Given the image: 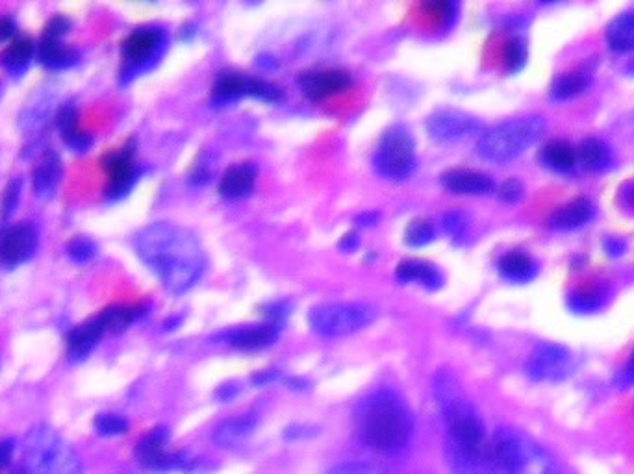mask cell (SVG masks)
Listing matches in <instances>:
<instances>
[{
  "mask_svg": "<svg viewBox=\"0 0 634 474\" xmlns=\"http://www.w3.org/2000/svg\"><path fill=\"white\" fill-rule=\"evenodd\" d=\"M255 184H256L255 165L238 163L224 170L219 182V193L221 197L228 201H242L253 193Z\"/></svg>",
  "mask_w": 634,
  "mask_h": 474,
  "instance_id": "ac0fdd59",
  "label": "cell"
},
{
  "mask_svg": "<svg viewBox=\"0 0 634 474\" xmlns=\"http://www.w3.org/2000/svg\"><path fill=\"white\" fill-rule=\"evenodd\" d=\"M577 160L587 169L599 170V169H605L610 163V150H608V147L603 141H599L596 138H588V139H585L579 145Z\"/></svg>",
  "mask_w": 634,
  "mask_h": 474,
  "instance_id": "d6a6232c",
  "label": "cell"
},
{
  "mask_svg": "<svg viewBox=\"0 0 634 474\" xmlns=\"http://www.w3.org/2000/svg\"><path fill=\"white\" fill-rule=\"evenodd\" d=\"M234 395H236V387H234V386H223V387L219 389V393H217V397H219L221 400H230Z\"/></svg>",
  "mask_w": 634,
  "mask_h": 474,
  "instance_id": "681fc988",
  "label": "cell"
},
{
  "mask_svg": "<svg viewBox=\"0 0 634 474\" xmlns=\"http://www.w3.org/2000/svg\"><path fill=\"white\" fill-rule=\"evenodd\" d=\"M607 45L616 52L634 50V10L616 15L605 32Z\"/></svg>",
  "mask_w": 634,
  "mask_h": 474,
  "instance_id": "4316f807",
  "label": "cell"
},
{
  "mask_svg": "<svg viewBox=\"0 0 634 474\" xmlns=\"http://www.w3.org/2000/svg\"><path fill=\"white\" fill-rule=\"evenodd\" d=\"M377 219H379V215H377V213H364V215H360V217H359L360 224H364V226L377 222Z\"/></svg>",
  "mask_w": 634,
  "mask_h": 474,
  "instance_id": "f907efd6",
  "label": "cell"
},
{
  "mask_svg": "<svg viewBox=\"0 0 634 474\" xmlns=\"http://www.w3.org/2000/svg\"><path fill=\"white\" fill-rule=\"evenodd\" d=\"M14 450H16V443L12 439L0 441V469H5L12 461Z\"/></svg>",
  "mask_w": 634,
  "mask_h": 474,
  "instance_id": "bcb514c9",
  "label": "cell"
},
{
  "mask_svg": "<svg viewBox=\"0 0 634 474\" xmlns=\"http://www.w3.org/2000/svg\"><path fill=\"white\" fill-rule=\"evenodd\" d=\"M169 434L165 428H154L149 432L136 447L138 459L152 470H169V469H186L188 459L184 454H171L165 450Z\"/></svg>",
  "mask_w": 634,
  "mask_h": 474,
  "instance_id": "5bb4252c",
  "label": "cell"
},
{
  "mask_svg": "<svg viewBox=\"0 0 634 474\" xmlns=\"http://www.w3.org/2000/svg\"><path fill=\"white\" fill-rule=\"evenodd\" d=\"M143 314L141 306H109L104 312H100V319L106 326V332L120 334L125 332L140 315Z\"/></svg>",
  "mask_w": 634,
  "mask_h": 474,
  "instance_id": "1f68e13d",
  "label": "cell"
},
{
  "mask_svg": "<svg viewBox=\"0 0 634 474\" xmlns=\"http://www.w3.org/2000/svg\"><path fill=\"white\" fill-rule=\"evenodd\" d=\"M571 303H573V308L575 310H581V312H590V310H596L601 303V296L594 291H588L585 294H575L571 296Z\"/></svg>",
  "mask_w": 634,
  "mask_h": 474,
  "instance_id": "7bdbcfd3",
  "label": "cell"
},
{
  "mask_svg": "<svg viewBox=\"0 0 634 474\" xmlns=\"http://www.w3.org/2000/svg\"><path fill=\"white\" fill-rule=\"evenodd\" d=\"M499 273L508 282L525 283V282H531L536 276L538 265L527 252H524V251H510L504 256H501V260H499Z\"/></svg>",
  "mask_w": 634,
  "mask_h": 474,
  "instance_id": "cb8c5ba5",
  "label": "cell"
},
{
  "mask_svg": "<svg viewBox=\"0 0 634 474\" xmlns=\"http://www.w3.org/2000/svg\"><path fill=\"white\" fill-rule=\"evenodd\" d=\"M19 197H21V180H12L3 195V217H8L16 211Z\"/></svg>",
  "mask_w": 634,
  "mask_h": 474,
  "instance_id": "b9f144b4",
  "label": "cell"
},
{
  "mask_svg": "<svg viewBox=\"0 0 634 474\" xmlns=\"http://www.w3.org/2000/svg\"><path fill=\"white\" fill-rule=\"evenodd\" d=\"M630 369H632V373H634V354H632V360H630Z\"/></svg>",
  "mask_w": 634,
  "mask_h": 474,
  "instance_id": "816d5d0a",
  "label": "cell"
},
{
  "mask_svg": "<svg viewBox=\"0 0 634 474\" xmlns=\"http://www.w3.org/2000/svg\"><path fill=\"white\" fill-rule=\"evenodd\" d=\"M276 378H278V373H276V371H262V373H258V375L253 376V382H255L256 386H265V384L275 382Z\"/></svg>",
  "mask_w": 634,
  "mask_h": 474,
  "instance_id": "7dc6e473",
  "label": "cell"
},
{
  "mask_svg": "<svg viewBox=\"0 0 634 474\" xmlns=\"http://www.w3.org/2000/svg\"><path fill=\"white\" fill-rule=\"evenodd\" d=\"M97 434L100 436H121L129 430V423L121 417V415H115V413H100L95 417V423H93Z\"/></svg>",
  "mask_w": 634,
  "mask_h": 474,
  "instance_id": "8d00e7d4",
  "label": "cell"
},
{
  "mask_svg": "<svg viewBox=\"0 0 634 474\" xmlns=\"http://www.w3.org/2000/svg\"><path fill=\"white\" fill-rule=\"evenodd\" d=\"M499 197L504 202H517L524 197V186L517 180H508L499 188Z\"/></svg>",
  "mask_w": 634,
  "mask_h": 474,
  "instance_id": "ee69618b",
  "label": "cell"
},
{
  "mask_svg": "<svg viewBox=\"0 0 634 474\" xmlns=\"http://www.w3.org/2000/svg\"><path fill=\"white\" fill-rule=\"evenodd\" d=\"M69 28H71V21L68 17L56 15L47 23V26L43 30V37L45 39H62L69 32Z\"/></svg>",
  "mask_w": 634,
  "mask_h": 474,
  "instance_id": "ab89813d",
  "label": "cell"
},
{
  "mask_svg": "<svg viewBox=\"0 0 634 474\" xmlns=\"http://www.w3.org/2000/svg\"><path fill=\"white\" fill-rule=\"evenodd\" d=\"M527 45L522 37H512L504 48V64L510 73L522 71L527 64Z\"/></svg>",
  "mask_w": 634,
  "mask_h": 474,
  "instance_id": "d590c367",
  "label": "cell"
},
{
  "mask_svg": "<svg viewBox=\"0 0 634 474\" xmlns=\"http://www.w3.org/2000/svg\"><path fill=\"white\" fill-rule=\"evenodd\" d=\"M442 186L456 195H484L494 190V180L472 169H451L442 174Z\"/></svg>",
  "mask_w": 634,
  "mask_h": 474,
  "instance_id": "e0dca14e",
  "label": "cell"
},
{
  "mask_svg": "<svg viewBox=\"0 0 634 474\" xmlns=\"http://www.w3.org/2000/svg\"><path fill=\"white\" fill-rule=\"evenodd\" d=\"M571 354L555 343L540 345L527 362V375L536 382L560 380L569 371Z\"/></svg>",
  "mask_w": 634,
  "mask_h": 474,
  "instance_id": "4fadbf2b",
  "label": "cell"
},
{
  "mask_svg": "<svg viewBox=\"0 0 634 474\" xmlns=\"http://www.w3.org/2000/svg\"><path fill=\"white\" fill-rule=\"evenodd\" d=\"M299 86L310 100H325L348 89L351 86V75L341 69L308 71L299 78Z\"/></svg>",
  "mask_w": 634,
  "mask_h": 474,
  "instance_id": "9a60e30c",
  "label": "cell"
},
{
  "mask_svg": "<svg viewBox=\"0 0 634 474\" xmlns=\"http://www.w3.org/2000/svg\"><path fill=\"white\" fill-rule=\"evenodd\" d=\"M68 256L75 262V263H86L89 262L95 254H97V247L95 243L86 235H77L68 243L66 247Z\"/></svg>",
  "mask_w": 634,
  "mask_h": 474,
  "instance_id": "74e56055",
  "label": "cell"
},
{
  "mask_svg": "<svg viewBox=\"0 0 634 474\" xmlns=\"http://www.w3.org/2000/svg\"><path fill=\"white\" fill-rule=\"evenodd\" d=\"M102 169L108 174L106 195L109 199L125 197L138 180V165L134 161V145L129 143L120 150H113L100 160Z\"/></svg>",
  "mask_w": 634,
  "mask_h": 474,
  "instance_id": "30bf717a",
  "label": "cell"
},
{
  "mask_svg": "<svg viewBox=\"0 0 634 474\" xmlns=\"http://www.w3.org/2000/svg\"><path fill=\"white\" fill-rule=\"evenodd\" d=\"M37 57L41 66L48 69H68L73 64H77L78 52L73 46H66L62 39H45L41 37V43L37 45Z\"/></svg>",
  "mask_w": 634,
  "mask_h": 474,
  "instance_id": "d4e9b609",
  "label": "cell"
},
{
  "mask_svg": "<svg viewBox=\"0 0 634 474\" xmlns=\"http://www.w3.org/2000/svg\"><path fill=\"white\" fill-rule=\"evenodd\" d=\"M590 84V78L581 73V71H569V73H562L555 78L553 82V95L556 98H571L575 95L583 93Z\"/></svg>",
  "mask_w": 634,
  "mask_h": 474,
  "instance_id": "836d02e7",
  "label": "cell"
},
{
  "mask_svg": "<svg viewBox=\"0 0 634 474\" xmlns=\"http://www.w3.org/2000/svg\"><path fill=\"white\" fill-rule=\"evenodd\" d=\"M594 215V206L588 199H573L555 211L551 217V226L558 230H573L587 224Z\"/></svg>",
  "mask_w": 634,
  "mask_h": 474,
  "instance_id": "484cf974",
  "label": "cell"
},
{
  "mask_svg": "<svg viewBox=\"0 0 634 474\" xmlns=\"http://www.w3.org/2000/svg\"><path fill=\"white\" fill-rule=\"evenodd\" d=\"M163 46V32L154 26H143L134 30L125 41H123V59L127 69L140 71L147 67L152 59L160 54Z\"/></svg>",
  "mask_w": 634,
  "mask_h": 474,
  "instance_id": "8fae6325",
  "label": "cell"
},
{
  "mask_svg": "<svg viewBox=\"0 0 634 474\" xmlns=\"http://www.w3.org/2000/svg\"><path fill=\"white\" fill-rule=\"evenodd\" d=\"M395 276L400 283H420L423 285L425 289H438L442 283H443V276L442 273L438 271V267H434L432 263L429 262H421V260H405V262H400L397 271H395Z\"/></svg>",
  "mask_w": 634,
  "mask_h": 474,
  "instance_id": "603a6c76",
  "label": "cell"
},
{
  "mask_svg": "<svg viewBox=\"0 0 634 474\" xmlns=\"http://www.w3.org/2000/svg\"><path fill=\"white\" fill-rule=\"evenodd\" d=\"M377 317V310L366 303H327L312 308L310 328L321 337H345L364 330Z\"/></svg>",
  "mask_w": 634,
  "mask_h": 474,
  "instance_id": "8992f818",
  "label": "cell"
},
{
  "mask_svg": "<svg viewBox=\"0 0 634 474\" xmlns=\"http://www.w3.org/2000/svg\"><path fill=\"white\" fill-rule=\"evenodd\" d=\"M280 326L276 323H262V325H247L240 328H233L224 332V341L238 350L253 352L271 346L278 337Z\"/></svg>",
  "mask_w": 634,
  "mask_h": 474,
  "instance_id": "2e32d148",
  "label": "cell"
},
{
  "mask_svg": "<svg viewBox=\"0 0 634 474\" xmlns=\"http://www.w3.org/2000/svg\"><path fill=\"white\" fill-rule=\"evenodd\" d=\"M140 260L172 294L190 291L203 276L206 256L197 237L172 222H152L134 237Z\"/></svg>",
  "mask_w": 634,
  "mask_h": 474,
  "instance_id": "6da1fadb",
  "label": "cell"
},
{
  "mask_svg": "<svg viewBox=\"0 0 634 474\" xmlns=\"http://www.w3.org/2000/svg\"><path fill=\"white\" fill-rule=\"evenodd\" d=\"M62 160L54 150H47L37 161L32 174V188L39 199H48L54 195L62 182Z\"/></svg>",
  "mask_w": 634,
  "mask_h": 474,
  "instance_id": "d6986e66",
  "label": "cell"
},
{
  "mask_svg": "<svg viewBox=\"0 0 634 474\" xmlns=\"http://www.w3.org/2000/svg\"><path fill=\"white\" fill-rule=\"evenodd\" d=\"M540 160L555 170H569L577 163V150L564 139H553L542 149Z\"/></svg>",
  "mask_w": 634,
  "mask_h": 474,
  "instance_id": "f546056e",
  "label": "cell"
},
{
  "mask_svg": "<svg viewBox=\"0 0 634 474\" xmlns=\"http://www.w3.org/2000/svg\"><path fill=\"white\" fill-rule=\"evenodd\" d=\"M447 461L452 474H501L492 456H464L447 450Z\"/></svg>",
  "mask_w": 634,
  "mask_h": 474,
  "instance_id": "f1b7e54d",
  "label": "cell"
},
{
  "mask_svg": "<svg viewBox=\"0 0 634 474\" xmlns=\"http://www.w3.org/2000/svg\"><path fill=\"white\" fill-rule=\"evenodd\" d=\"M436 237V228L427 219H416L409 224L405 232V242L411 247H425Z\"/></svg>",
  "mask_w": 634,
  "mask_h": 474,
  "instance_id": "e575fe53",
  "label": "cell"
},
{
  "mask_svg": "<svg viewBox=\"0 0 634 474\" xmlns=\"http://www.w3.org/2000/svg\"><path fill=\"white\" fill-rule=\"evenodd\" d=\"M256 415L245 413V415H236L233 419L223 421L215 430H213V441L221 448H234L242 441H245L256 428Z\"/></svg>",
  "mask_w": 634,
  "mask_h": 474,
  "instance_id": "7402d4cb",
  "label": "cell"
},
{
  "mask_svg": "<svg viewBox=\"0 0 634 474\" xmlns=\"http://www.w3.org/2000/svg\"><path fill=\"white\" fill-rule=\"evenodd\" d=\"M547 123L540 115H525L504 121L479 136L477 152L494 163H506L529 150L546 132Z\"/></svg>",
  "mask_w": 634,
  "mask_h": 474,
  "instance_id": "3957f363",
  "label": "cell"
},
{
  "mask_svg": "<svg viewBox=\"0 0 634 474\" xmlns=\"http://www.w3.org/2000/svg\"><path fill=\"white\" fill-rule=\"evenodd\" d=\"M490 450L501 474H551L549 456L515 430L499 428L490 441Z\"/></svg>",
  "mask_w": 634,
  "mask_h": 474,
  "instance_id": "5b68a950",
  "label": "cell"
},
{
  "mask_svg": "<svg viewBox=\"0 0 634 474\" xmlns=\"http://www.w3.org/2000/svg\"><path fill=\"white\" fill-rule=\"evenodd\" d=\"M373 163L386 180H407L416 167V143L409 129L402 125L388 129L379 141Z\"/></svg>",
  "mask_w": 634,
  "mask_h": 474,
  "instance_id": "52a82bcc",
  "label": "cell"
},
{
  "mask_svg": "<svg viewBox=\"0 0 634 474\" xmlns=\"http://www.w3.org/2000/svg\"><path fill=\"white\" fill-rule=\"evenodd\" d=\"M245 97L264 102H278L282 98V91L265 80L242 73H221L217 77L213 86V100L217 104H228Z\"/></svg>",
  "mask_w": 634,
  "mask_h": 474,
  "instance_id": "ba28073f",
  "label": "cell"
},
{
  "mask_svg": "<svg viewBox=\"0 0 634 474\" xmlns=\"http://www.w3.org/2000/svg\"><path fill=\"white\" fill-rule=\"evenodd\" d=\"M362 439L377 452L393 454L405 448L414 434L412 413L397 395L380 391L364 402L360 413Z\"/></svg>",
  "mask_w": 634,
  "mask_h": 474,
  "instance_id": "7a4b0ae2",
  "label": "cell"
},
{
  "mask_svg": "<svg viewBox=\"0 0 634 474\" xmlns=\"http://www.w3.org/2000/svg\"><path fill=\"white\" fill-rule=\"evenodd\" d=\"M26 474H82L77 450L48 427H36L25 439Z\"/></svg>",
  "mask_w": 634,
  "mask_h": 474,
  "instance_id": "277c9868",
  "label": "cell"
},
{
  "mask_svg": "<svg viewBox=\"0 0 634 474\" xmlns=\"http://www.w3.org/2000/svg\"><path fill=\"white\" fill-rule=\"evenodd\" d=\"M106 334V326L100 315L75 326L68 335V354L71 360H84L86 356L97 346L100 337Z\"/></svg>",
  "mask_w": 634,
  "mask_h": 474,
  "instance_id": "ffe728a7",
  "label": "cell"
},
{
  "mask_svg": "<svg viewBox=\"0 0 634 474\" xmlns=\"http://www.w3.org/2000/svg\"><path fill=\"white\" fill-rule=\"evenodd\" d=\"M36 50L37 48L30 37L17 36L3 52H0V66L8 69L10 73H21L30 64Z\"/></svg>",
  "mask_w": 634,
  "mask_h": 474,
  "instance_id": "83f0119b",
  "label": "cell"
},
{
  "mask_svg": "<svg viewBox=\"0 0 634 474\" xmlns=\"http://www.w3.org/2000/svg\"><path fill=\"white\" fill-rule=\"evenodd\" d=\"M357 235L355 233H349V235H343V240H341V243H339V247L341 249H345V251H353L355 247H357Z\"/></svg>",
  "mask_w": 634,
  "mask_h": 474,
  "instance_id": "c3c4849f",
  "label": "cell"
},
{
  "mask_svg": "<svg viewBox=\"0 0 634 474\" xmlns=\"http://www.w3.org/2000/svg\"><path fill=\"white\" fill-rule=\"evenodd\" d=\"M443 226L449 235H452L454 240L458 237H464L468 230V217L463 211H449L443 217Z\"/></svg>",
  "mask_w": 634,
  "mask_h": 474,
  "instance_id": "f35d334b",
  "label": "cell"
},
{
  "mask_svg": "<svg viewBox=\"0 0 634 474\" xmlns=\"http://www.w3.org/2000/svg\"><path fill=\"white\" fill-rule=\"evenodd\" d=\"M427 132L434 141L449 143L472 138L483 132V125L477 117L460 109H438L427 121Z\"/></svg>",
  "mask_w": 634,
  "mask_h": 474,
  "instance_id": "9c48e42d",
  "label": "cell"
},
{
  "mask_svg": "<svg viewBox=\"0 0 634 474\" xmlns=\"http://www.w3.org/2000/svg\"><path fill=\"white\" fill-rule=\"evenodd\" d=\"M37 249V232L30 222H19L0 233V262L17 267L28 262Z\"/></svg>",
  "mask_w": 634,
  "mask_h": 474,
  "instance_id": "7c38bea8",
  "label": "cell"
},
{
  "mask_svg": "<svg viewBox=\"0 0 634 474\" xmlns=\"http://www.w3.org/2000/svg\"><path fill=\"white\" fill-rule=\"evenodd\" d=\"M50 102H52V98L41 93V97H36L34 102L26 104L25 113L21 115V125H23L26 134L45 130V127L48 123V117L52 113Z\"/></svg>",
  "mask_w": 634,
  "mask_h": 474,
  "instance_id": "4dcf8cb0",
  "label": "cell"
},
{
  "mask_svg": "<svg viewBox=\"0 0 634 474\" xmlns=\"http://www.w3.org/2000/svg\"><path fill=\"white\" fill-rule=\"evenodd\" d=\"M327 474H386L384 469L377 467V465H371V463H345V465H339L336 469H332L330 472Z\"/></svg>",
  "mask_w": 634,
  "mask_h": 474,
  "instance_id": "60d3db41",
  "label": "cell"
},
{
  "mask_svg": "<svg viewBox=\"0 0 634 474\" xmlns=\"http://www.w3.org/2000/svg\"><path fill=\"white\" fill-rule=\"evenodd\" d=\"M17 34V25L12 17H0V41L16 39Z\"/></svg>",
  "mask_w": 634,
  "mask_h": 474,
  "instance_id": "f6af8a7d",
  "label": "cell"
},
{
  "mask_svg": "<svg viewBox=\"0 0 634 474\" xmlns=\"http://www.w3.org/2000/svg\"><path fill=\"white\" fill-rule=\"evenodd\" d=\"M56 125H57V130H60L62 134V139L68 143V147H71L73 150L77 152H86L93 139L88 132L80 130V125H78V111L75 108V104L68 102L64 104L60 109H57L56 113Z\"/></svg>",
  "mask_w": 634,
  "mask_h": 474,
  "instance_id": "44dd1931",
  "label": "cell"
}]
</instances>
